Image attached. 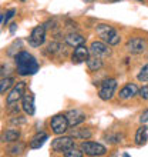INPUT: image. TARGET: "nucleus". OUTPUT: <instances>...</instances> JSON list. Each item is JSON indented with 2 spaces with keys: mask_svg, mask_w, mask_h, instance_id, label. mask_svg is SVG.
Segmentation results:
<instances>
[{
  "mask_svg": "<svg viewBox=\"0 0 148 157\" xmlns=\"http://www.w3.org/2000/svg\"><path fill=\"white\" fill-rule=\"evenodd\" d=\"M16 67L17 73L20 76L36 75L39 69H40L36 57L33 54H30L29 52H20V53L16 54Z\"/></svg>",
  "mask_w": 148,
  "mask_h": 157,
  "instance_id": "obj_1",
  "label": "nucleus"
},
{
  "mask_svg": "<svg viewBox=\"0 0 148 157\" xmlns=\"http://www.w3.org/2000/svg\"><path fill=\"white\" fill-rule=\"evenodd\" d=\"M95 32H97V34L101 37V40L105 41L108 46H117L120 43V40H121L118 32H117L113 26L105 25V23L97 25Z\"/></svg>",
  "mask_w": 148,
  "mask_h": 157,
  "instance_id": "obj_2",
  "label": "nucleus"
},
{
  "mask_svg": "<svg viewBox=\"0 0 148 157\" xmlns=\"http://www.w3.org/2000/svg\"><path fill=\"white\" fill-rule=\"evenodd\" d=\"M80 150L83 151V154H87V156H104L107 153V149L95 141H83Z\"/></svg>",
  "mask_w": 148,
  "mask_h": 157,
  "instance_id": "obj_3",
  "label": "nucleus"
},
{
  "mask_svg": "<svg viewBox=\"0 0 148 157\" xmlns=\"http://www.w3.org/2000/svg\"><path fill=\"white\" fill-rule=\"evenodd\" d=\"M50 126H51V130L54 134H64L70 127L66 114H56L54 117H51Z\"/></svg>",
  "mask_w": 148,
  "mask_h": 157,
  "instance_id": "obj_4",
  "label": "nucleus"
},
{
  "mask_svg": "<svg viewBox=\"0 0 148 157\" xmlns=\"http://www.w3.org/2000/svg\"><path fill=\"white\" fill-rule=\"evenodd\" d=\"M115 89H117V80L115 78H107L104 80L101 87H100L98 91V97L104 101H108V100L113 99V96L115 93Z\"/></svg>",
  "mask_w": 148,
  "mask_h": 157,
  "instance_id": "obj_5",
  "label": "nucleus"
},
{
  "mask_svg": "<svg viewBox=\"0 0 148 157\" xmlns=\"http://www.w3.org/2000/svg\"><path fill=\"white\" fill-rule=\"evenodd\" d=\"M29 44L31 47H40L46 40V25H39L36 26L33 30H31V33L29 36Z\"/></svg>",
  "mask_w": 148,
  "mask_h": 157,
  "instance_id": "obj_6",
  "label": "nucleus"
},
{
  "mask_svg": "<svg viewBox=\"0 0 148 157\" xmlns=\"http://www.w3.org/2000/svg\"><path fill=\"white\" fill-rule=\"evenodd\" d=\"M24 91H26V83L24 82H19L16 86L10 90V93L7 94V99H6L7 106H13V104L19 103V101L23 99Z\"/></svg>",
  "mask_w": 148,
  "mask_h": 157,
  "instance_id": "obj_7",
  "label": "nucleus"
},
{
  "mask_svg": "<svg viewBox=\"0 0 148 157\" xmlns=\"http://www.w3.org/2000/svg\"><path fill=\"white\" fill-rule=\"evenodd\" d=\"M74 146L76 144H74L73 137H70V136L57 137V139H54L51 141V149L54 151H57V153H64V151H67V150L74 147Z\"/></svg>",
  "mask_w": 148,
  "mask_h": 157,
  "instance_id": "obj_8",
  "label": "nucleus"
},
{
  "mask_svg": "<svg viewBox=\"0 0 148 157\" xmlns=\"http://www.w3.org/2000/svg\"><path fill=\"white\" fill-rule=\"evenodd\" d=\"M125 49L131 54H141L147 50V41L141 37H131L127 41Z\"/></svg>",
  "mask_w": 148,
  "mask_h": 157,
  "instance_id": "obj_9",
  "label": "nucleus"
},
{
  "mask_svg": "<svg viewBox=\"0 0 148 157\" xmlns=\"http://www.w3.org/2000/svg\"><path fill=\"white\" fill-rule=\"evenodd\" d=\"M90 53L103 59L111 56V49L108 47V44H105V41H93L90 46Z\"/></svg>",
  "mask_w": 148,
  "mask_h": 157,
  "instance_id": "obj_10",
  "label": "nucleus"
},
{
  "mask_svg": "<svg viewBox=\"0 0 148 157\" xmlns=\"http://www.w3.org/2000/svg\"><path fill=\"white\" fill-rule=\"evenodd\" d=\"M88 56H90V49L86 44H80L77 47H74V53L71 56V59H73V63L80 64V63L87 62Z\"/></svg>",
  "mask_w": 148,
  "mask_h": 157,
  "instance_id": "obj_11",
  "label": "nucleus"
},
{
  "mask_svg": "<svg viewBox=\"0 0 148 157\" xmlns=\"http://www.w3.org/2000/svg\"><path fill=\"white\" fill-rule=\"evenodd\" d=\"M66 117H67V120H68V124L73 126V127L81 124L83 121L87 119V116L81 112V110H70V112H67Z\"/></svg>",
  "mask_w": 148,
  "mask_h": 157,
  "instance_id": "obj_12",
  "label": "nucleus"
},
{
  "mask_svg": "<svg viewBox=\"0 0 148 157\" xmlns=\"http://www.w3.org/2000/svg\"><path fill=\"white\" fill-rule=\"evenodd\" d=\"M138 87H137V84H134V83H128V84H125V86L120 90V99L123 100H128V99H132L134 96L138 94Z\"/></svg>",
  "mask_w": 148,
  "mask_h": 157,
  "instance_id": "obj_13",
  "label": "nucleus"
},
{
  "mask_svg": "<svg viewBox=\"0 0 148 157\" xmlns=\"http://www.w3.org/2000/svg\"><path fill=\"white\" fill-rule=\"evenodd\" d=\"M19 137H20V132L17 128H7V130L2 132L0 141L2 143H16L19 140Z\"/></svg>",
  "mask_w": 148,
  "mask_h": 157,
  "instance_id": "obj_14",
  "label": "nucleus"
},
{
  "mask_svg": "<svg viewBox=\"0 0 148 157\" xmlns=\"http://www.w3.org/2000/svg\"><path fill=\"white\" fill-rule=\"evenodd\" d=\"M23 110H24L29 116H33L36 109H34V94L33 93H24L23 96Z\"/></svg>",
  "mask_w": 148,
  "mask_h": 157,
  "instance_id": "obj_15",
  "label": "nucleus"
},
{
  "mask_svg": "<svg viewBox=\"0 0 148 157\" xmlns=\"http://www.w3.org/2000/svg\"><path fill=\"white\" fill-rule=\"evenodd\" d=\"M84 41H86V39L78 33H68L66 36V44L71 46V47H77L80 44H84Z\"/></svg>",
  "mask_w": 148,
  "mask_h": 157,
  "instance_id": "obj_16",
  "label": "nucleus"
},
{
  "mask_svg": "<svg viewBox=\"0 0 148 157\" xmlns=\"http://www.w3.org/2000/svg\"><path fill=\"white\" fill-rule=\"evenodd\" d=\"M148 140V127L147 126H141L135 133V144L137 146H144Z\"/></svg>",
  "mask_w": 148,
  "mask_h": 157,
  "instance_id": "obj_17",
  "label": "nucleus"
},
{
  "mask_svg": "<svg viewBox=\"0 0 148 157\" xmlns=\"http://www.w3.org/2000/svg\"><path fill=\"white\" fill-rule=\"evenodd\" d=\"M49 139V136L46 134V133H39V134H36V136L30 140V149H40L41 146L46 143V140Z\"/></svg>",
  "mask_w": 148,
  "mask_h": 157,
  "instance_id": "obj_18",
  "label": "nucleus"
},
{
  "mask_svg": "<svg viewBox=\"0 0 148 157\" xmlns=\"http://www.w3.org/2000/svg\"><path fill=\"white\" fill-rule=\"evenodd\" d=\"M87 67L90 71H98L101 67H103V60L97 56H93V57L87 59Z\"/></svg>",
  "mask_w": 148,
  "mask_h": 157,
  "instance_id": "obj_19",
  "label": "nucleus"
},
{
  "mask_svg": "<svg viewBox=\"0 0 148 157\" xmlns=\"http://www.w3.org/2000/svg\"><path fill=\"white\" fill-rule=\"evenodd\" d=\"M71 136L74 139H83V140H87V139H90L93 136V133H91L90 128H76L71 132Z\"/></svg>",
  "mask_w": 148,
  "mask_h": 157,
  "instance_id": "obj_20",
  "label": "nucleus"
},
{
  "mask_svg": "<svg viewBox=\"0 0 148 157\" xmlns=\"http://www.w3.org/2000/svg\"><path fill=\"white\" fill-rule=\"evenodd\" d=\"M14 84V78L13 77H3L0 78V94H3Z\"/></svg>",
  "mask_w": 148,
  "mask_h": 157,
  "instance_id": "obj_21",
  "label": "nucleus"
},
{
  "mask_svg": "<svg viewBox=\"0 0 148 157\" xmlns=\"http://www.w3.org/2000/svg\"><path fill=\"white\" fill-rule=\"evenodd\" d=\"M137 78L142 83H148V64H145V66L141 69L138 76H137Z\"/></svg>",
  "mask_w": 148,
  "mask_h": 157,
  "instance_id": "obj_22",
  "label": "nucleus"
},
{
  "mask_svg": "<svg viewBox=\"0 0 148 157\" xmlns=\"http://www.w3.org/2000/svg\"><path fill=\"white\" fill-rule=\"evenodd\" d=\"M63 154H64L66 157H81L83 156V151H81V150H77V149H76V146H74V147L68 149L67 151H64Z\"/></svg>",
  "mask_w": 148,
  "mask_h": 157,
  "instance_id": "obj_23",
  "label": "nucleus"
},
{
  "mask_svg": "<svg viewBox=\"0 0 148 157\" xmlns=\"http://www.w3.org/2000/svg\"><path fill=\"white\" fill-rule=\"evenodd\" d=\"M14 13H16V10L14 9H12V10H9L7 13H4L3 16L0 17V23H7L10 19H12L13 16H14Z\"/></svg>",
  "mask_w": 148,
  "mask_h": 157,
  "instance_id": "obj_24",
  "label": "nucleus"
},
{
  "mask_svg": "<svg viewBox=\"0 0 148 157\" xmlns=\"http://www.w3.org/2000/svg\"><path fill=\"white\" fill-rule=\"evenodd\" d=\"M23 149H24V146L21 144V143H19L17 146H13V147H10V149L7 150V153L9 154H19Z\"/></svg>",
  "mask_w": 148,
  "mask_h": 157,
  "instance_id": "obj_25",
  "label": "nucleus"
},
{
  "mask_svg": "<svg viewBox=\"0 0 148 157\" xmlns=\"http://www.w3.org/2000/svg\"><path fill=\"white\" fill-rule=\"evenodd\" d=\"M138 94H140L141 99H144V100H148V84L147 86H142L138 90Z\"/></svg>",
  "mask_w": 148,
  "mask_h": 157,
  "instance_id": "obj_26",
  "label": "nucleus"
},
{
  "mask_svg": "<svg viewBox=\"0 0 148 157\" xmlns=\"http://www.w3.org/2000/svg\"><path fill=\"white\" fill-rule=\"evenodd\" d=\"M49 53H57L58 50H60V44L58 43H56V41H53V43H50L49 44Z\"/></svg>",
  "mask_w": 148,
  "mask_h": 157,
  "instance_id": "obj_27",
  "label": "nucleus"
},
{
  "mask_svg": "<svg viewBox=\"0 0 148 157\" xmlns=\"http://www.w3.org/2000/svg\"><path fill=\"white\" fill-rule=\"evenodd\" d=\"M107 139H108L107 141H110V143H120L121 141V136L120 134H110Z\"/></svg>",
  "mask_w": 148,
  "mask_h": 157,
  "instance_id": "obj_28",
  "label": "nucleus"
},
{
  "mask_svg": "<svg viewBox=\"0 0 148 157\" xmlns=\"http://www.w3.org/2000/svg\"><path fill=\"white\" fill-rule=\"evenodd\" d=\"M140 121L141 123H148V109L145 112H142V114L140 116Z\"/></svg>",
  "mask_w": 148,
  "mask_h": 157,
  "instance_id": "obj_29",
  "label": "nucleus"
},
{
  "mask_svg": "<svg viewBox=\"0 0 148 157\" xmlns=\"http://www.w3.org/2000/svg\"><path fill=\"white\" fill-rule=\"evenodd\" d=\"M16 26H17V25H12V29H10V32H12V33L14 32V30H16Z\"/></svg>",
  "mask_w": 148,
  "mask_h": 157,
  "instance_id": "obj_30",
  "label": "nucleus"
},
{
  "mask_svg": "<svg viewBox=\"0 0 148 157\" xmlns=\"http://www.w3.org/2000/svg\"><path fill=\"white\" fill-rule=\"evenodd\" d=\"M105 2H108V3H115V2H120V0H105Z\"/></svg>",
  "mask_w": 148,
  "mask_h": 157,
  "instance_id": "obj_31",
  "label": "nucleus"
},
{
  "mask_svg": "<svg viewBox=\"0 0 148 157\" xmlns=\"http://www.w3.org/2000/svg\"><path fill=\"white\" fill-rule=\"evenodd\" d=\"M83 2H86V3H93L94 0H83Z\"/></svg>",
  "mask_w": 148,
  "mask_h": 157,
  "instance_id": "obj_32",
  "label": "nucleus"
},
{
  "mask_svg": "<svg viewBox=\"0 0 148 157\" xmlns=\"http://www.w3.org/2000/svg\"><path fill=\"white\" fill-rule=\"evenodd\" d=\"M138 2H142V0H138Z\"/></svg>",
  "mask_w": 148,
  "mask_h": 157,
  "instance_id": "obj_33",
  "label": "nucleus"
},
{
  "mask_svg": "<svg viewBox=\"0 0 148 157\" xmlns=\"http://www.w3.org/2000/svg\"><path fill=\"white\" fill-rule=\"evenodd\" d=\"M21 2H24V0H21Z\"/></svg>",
  "mask_w": 148,
  "mask_h": 157,
  "instance_id": "obj_34",
  "label": "nucleus"
}]
</instances>
